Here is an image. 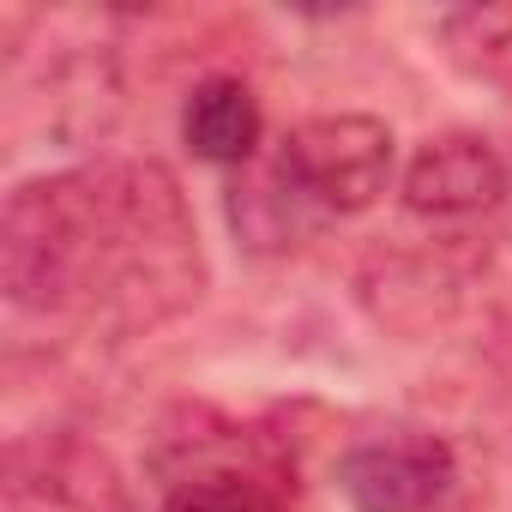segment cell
Returning <instances> with one entry per match:
<instances>
[{"instance_id": "cell-7", "label": "cell", "mask_w": 512, "mask_h": 512, "mask_svg": "<svg viewBox=\"0 0 512 512\" xmlns=\"http://www.w3.org/2000/svg\"><path fill=\"white\" fill-rule=\"evenodd\" d=\"M163 512H290V500L253 458H193L163 482Z\"/></svg>"}, {"instance_id": "cell-8", "label": "cell", "mask_w": 512, "mask_h": 512, "mask_svg": "<svg viewBox=\"0 0 512 512\" xmlns=\"http://www.w3.org/2000/svg\"><path fill=\"white\" fill-rule=\"evenodd\" d=\"M434 37L464 79L512 97V0H500V7H446L434 19Z\"/></svg>"}, {"instance_id": "cell-5", "label": "cell", "mask_w": 512, "mask_h": 512, "mask_svg": "<svg viewBox=\"0 0 512 512\" xmlns=\"http://www.w3.org/2000/svg\"><path fill=\"white\" fill-rule=\"evenodd\" d=\"M260 139H266V115H260V97L241 73H205L187 103H181V145L199 157V163H217V169H247L260 157Z\"/></svg>"}, {"instance_id": "cell-1", "label": "cell", "mask_w": 512, "mask_h": 512, "mask_svg": "<svg viewBox=\"0 0 512 512\" xmlns=\"http://www.w3.org/2000/svg\"><path fill=\"white\" fill-rule=\"evenodd\" d=\"M0 296L31 320L139 338L205 296L187 193L157 157L31 175L0 205Z\"/></svg>"}, {"instance_id": "cell-6", "label": "cell", "mask_w": 512, "mask_h": 512, "mask_svg": "<svg viewBox=\"0 0 512 512\" xmlns=\"http://www.w3.org/2000/svg\"><path fill=\"white\" fill-rule=\"evenodd\" d=\"M229 229L253 253H284V247H302L308 235H320V223L296 205V193L284 187L272 157H253L247 169H235V181H229Z\"/></svg>"}, {"instance_id": "cell-3", "label": "cell", "mask_w": 512, "mask_h": 512, "mask_svg": "<svg viewBox=\"0 0 512 512\" xmlns=\"http://www.w3.org/2000/svg\"><path fill=\"white\" fill-rule=\"evenodd\" d=\"M512 193V163L488 133H440L416 145L398 175V199L422 223H470L500 211Z\"/></svg>"}, {"instance_id": "cell-4", "label": "cell", "mask_w": 512, "mask_h": 512, "mask_svg": "<svg viewBox=\"0 0 512 512\" xmlns=\"http://www.w3.org/2000/svg\"><path fill=\"white\" fill-rule=\"evenodd\" d=\"M458 482V458L440 434L404 428L386 440H362L338 458V488L356 512H434Z\"/></svg>"}, {"instance_id": "cell-2", "label": "cell", "mask_w": 512, "mask_h": 512, "mask_svg": "<svg viewBox=\"0 0 512 512\" xmlns=\"http://www.w3.org/2000/svg\"><path fill=\"white\" fill-rule=\"evenodd\" d=\"M272 169L284 175V187L296 193V205L326 229L338 217H356L368 211L386 187H392V169H398V139L380 115H308L296 121L278 151H272Z\"/></svg>"}]
</instances>
